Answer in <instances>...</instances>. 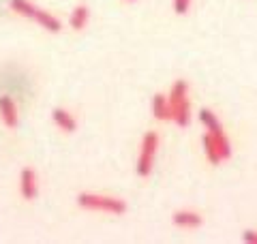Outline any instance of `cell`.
Instances as JSON below:
<instances>
[{"mask_svg":"<svg viewBox=\"0 0 257 244\" xmlns=\"http://www.w3.org/2000/svg\"><path fill=\"white\" fill-rule=\"evenodd\" d=\"M170 109H172V122H176L180 129H187L191 125V101H189V84L184 79H176L170 94Z\"/></svg>","mask_w":257,"mask_h":244,"instance_id":"cell-2","label":"cell"},{"mask_svg":"<svg viewBox=\"0 0 257 244\" xmlns=\"http://www.w3.org/2000/svg\"><path fill=\"white\" fill-rule=\"evenodd\" d=\"M242 240H244L246 244H257V229H246V231L242 233Z\"/></svg>","mask_w":257,"mask_h":244,"instance_id":"cell-14","label":"cell"},{"mask_svg":"<svg viewBox=\"0 0 257 244\" xmlns=\"http://www.w3.org/2000/svg\"><path fill=\"white\" fill-rule=\"evenodd\" d=\"M150 107H152V116H155L157 120H161V122L172 120V109H170V101H167V94L157 92L155 96H152Z\"/></svg>","mask_w":257,"mask_h":244,"instance_id":"cell-11","label":"cell"},{"mask_svg":"<svg viewBox=\"0 0 257 244\" xmlns=\"http://www.w3.org/2000/svg\"><path fill=\"white\" fill-rule=\"evenodd\" d=\"M20 195L26 201L37 199L39 195V176L32 167H24L20 172Z\"/></svg>","mask_w":257,"mask_h":244,"instance_id":"cell-5","label":"cell"},{"mask_svg":"<svg viewBox=\"0 0 257 244\" xmlns=\"http://www.w3.org/2000/svg\"><path fill=\"white\" fill-rule=\"evenodd\" d=\"M9 7H11L13 13L20 15V18L35 22L37 26H41L47 32H60V28H62V24L56 15L41 9V7H37L35 3H30V0H9Z\"/></svg>","mask_w":257,"mask_h":244,"instance_id":"cell-1","label":"cell"},{"mask_svg":"<svg viewBox=\"0 0 257 244\" xmlns=\"http://www.w3.org/2000/svg\"><path fill=\"white\" fill-rule=\"evenodd\" d=\"M124 3H138V0H124Z\"/></svg>","mask_w":257,"mask_h":244,"instance_id":"cell-15","label":"cell"},{"mask_svg":"<svg viewBox=\"0 0 257 244\" xmlns=\"http://www.w3.org/2000/svg\"><path fill=\"white\" fill-rule=\"evenodd\" d=\"M52 122L60 129L62 133H75L77 131V120L75 116L71 113L69 109H62V107H56L52 111Z\"/></svg>","mask_w":257,"mask_h":244,"instance_id":"cell-7","label":"cell"},{"mask_svg":"<svg viewBox=\"0 0 257 244\" xmlns=\"http://www.w3.org/2000/svg\"><path fill=\"white\" fill-rule=\"evenodd\" d=\"M202 146H204V154H206L208 163H212V165H221V163L227 161V159H225V154H223V150H221V146L216 144V140L210 133H204Z\"/></svg>","mask_w":257,"mask_h":244,"instance_id":"cell-8","label":"cell"},{"mask_svg":"<svg viewBox=\"0 0 257 244\" xmlns=\"http://www.w3.org/2000/svg\"><path fill=\"white\" fill-rule=\"evenodd\" d=\"M172 223L176 227H180V229H197V227H202V216L197 212H193V210H178V212H174L172 216Z\"/></svg>","mask_w":257,"mask_h":244,"instance_id":"cell-9","label":"cell"},{"mask_svg":"<svg viewBox=\"0 0 257 244\" xmlns=\"http://www.w3.org/2000/svg\"><path fill=\"white\" fill-rule=\"evenodd\" d=\"M90 22V9L86 5H77L69 15V26L73 30H84Z\"/></svg>","mask_w":257,"mask_h":244,"instance_id":"cell-12","label":"cell"},{"mask_svg":"<svg viewBox=\"0 0 257 244\" xmlns=\"http://www.w3.org/2000/svg\"><path fill=\"white\" fill-rule=\"evenodd\" d=\"M77 206L90 212H103L111 216H120L126 212V201L111 195H99V193H79L77 195Z\"/></svg>","mask_w":257,"mask_h":244,"instance_id":"cell-3","label":"cell"},{"mask_svg":"<svg viewBox=\"0 0 257 244\" xmlns=\"http://www.w3.org/2000/svg\"><path fill=\"white\" fill-rule=\"evenodd\" d=\"M0 120L7 129H18L20 125V111H18V103L13 101V96L3 94L0 96Z\"/></svg>","mask_w":257,"mask_h":244,"instance_id":"cell-6","label":"cell"},{"mask_svg":"<svg viewBox=\"0 0 257 244\" xmlns=\"http://www.w3.org/2000/svg\"><path fill=\"white\" fill-rule=\"evenodd\" d=\"M159 133L148 131L142 137L140 144V154H138V165H135V172H138L140 178H148L155 169V159L159 152Z\"/></svg>","mask_w":257,"mask_h":244,"instance_id":"cell-4","label":"cell"},{"mask_svg":"<svg viewBox=\"0 0 257 244\" xmlns=\"http://www.w3.org/2000/svg\"><path fill=\"white\" fill-rule=\"evenodd\" d=\"M197 118H199V122H202V127L206 129V133H210V135H223L225 133L221 120H219V116H216L214 111H210V109H199Z\"/></svg>","mask_w":257,"mask_h":244,"instance_id":"cell-10","label":"cell"},{"mask_svg":"<svg viewBox=\"0 0 257 244\" xmlns=\"http://www.w3.org/2000/svg\"><path fill=\"white\" fill-rule=\"evenodd\" d=\"M191 9V0H174V11L178 15H187Z\"/></svg>","mask_w":257,"mask_h":244,"instance_id":"cell-13","label":"cell"}]
</instances>
